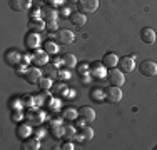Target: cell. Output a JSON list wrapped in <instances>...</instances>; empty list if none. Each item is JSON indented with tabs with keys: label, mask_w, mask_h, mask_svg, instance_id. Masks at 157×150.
I'll return each mask as SVG.
<instances>
[{
	"label": "cell",
	"mask_w": 157,
	"mask_h": 150,
	"mask_svg": "<svg viewBox=\"0 0 157 150\" xmlns=\"http://www.w3.org/2000/svg\"><path fill=\"white\" fill-rule=\"evenodd\" d=\"M59 13H60V15H63V17H70V15H72V12H70V10L67 9V7H60V10H59Z\"/></svg>",
	"instance_id": "obj_43"
},
{
	"label": "cell",
	"mask_w": 157,
	"mask_h": 150,
	"mask_svg": "<svg viewBox=\"0 0 157 150\" xmlns=\"http://www.w3.org/2000/svg\"><path fill=\"white\" fill-rule=\"evenodd\" d=\"M22 62L30 63L32 62V54H24V55H22Z\"/></svg>",
	"instance_id": "obj_46"
},
{
	"label": "cell",
	"mask_w": 157,
	"mask_h": 150,
	"mask_svg": "<svg viewBox=\"0 0 157 150\" xmlns=\"http://www.w3.org/2000/svg\"><path fill=\"white\" fill-rule=\"evenodd\" d=\"M77 115H78V110L74 107H67L62 110V118L63 120H75Z\"/></svg>",
	"instance_id": "obj_24"
},
{
	"label": "cell",
	"mask_w": 157,
	"mask_h": 150,
	"mask_svg": "<svg viewBox=\"0 0 157 150\" xmlns=\"http://www.w3.org/2000/svg\"><path fill=\"white\" fill-rule=\"evenodd\" d=\"M48 57H50V55H48L45 50H39V48H37L32 54V62L35 63L37 67H44L48 63Z\"/></svg>",
	"instance_id": "obj_12"
},
{
	"label": "cell",
	"mask_w": 157,
	"mask_h": 150,
	"mask_svg": "<svg viewBox=\"0 0 157 150\" xmlns=\"http://www.w3.org/2000/svg\"><path fill=\"white\" fill-rule=\"evenodd\" d=\"M5 62L9 63L10 67H15L22 62V54L17 48H9V50L5 52Z\"/></svg>",
	"instance_id": "obj_9"
},
{
	"label": "cell",
	"mask_w": 157,
	"mask_h": 150,
	"mask_svg": "<svg viewBox=\"0 0 157 150\" xmlns=\"http://www.w3.org/2000/svg\"><path fill=\"white\" fill-rule=\"evenodd\" d=\"M44 50L48 55H55V54H59V45L55 42H52V40H47V42H44Z\"/></svg>",
	"instance_id": "obj_26"
},
{
	"label": "cell",
	"mask_w": 157,
	"mask_h": 150,
	"mask_svg": "<svg viewBox=\"0 0 157 150\" xmlns=\"http://www.w3.org/2000/svg\"><path fill=\"white\" fill-rule=\"evenodd\" d=\"M22 102H24V107H27V108H33V107H37L35 97L25 95V97H22Z\"/></svg>",
	"instance_id": "obj_34"
},
{
	"label": "cell",
	"mask_w": 157,
	"mask_h": 150,
	"mask_svg": "<svg viewBox=\"0 0 157 150\" xmlns=\"http://www.w3.org/2000/svg\"><path fill=\"white\" fill-rule=\"evenodd\" d=\"M90 97H92L94 102H104V100H105V92H104L102 88H94L90 93Z\"/></svg>",
	"instance_id": "obj_28"
},
{
	"label": "cell",
	"mask_w": 157,
	"mask_h": 150,
	"mask_svg": "<svg viewBox=\"0 0 157 150\" xmlns=\"http://www.w3.org/2000/svg\"><path fill=\"white\" fill-rule=\"evenodd\" d=\"M102 63L107 67V69H115V67L119 65V57H117V54H114V52L105 54V55H104V58H102Z\"/></svg>",
	"instance_id": "obj_19"
},
{
	"label": "cell",
	"mask_w": 157,
	"mask_h": 150,
	"mask_svg": "<svg viewBox=\"0 0 157 150\" xmlns=\"http://www.w3.org/2000/svg\"><path fill=\"white\" fill-rule=\"evenodd\" d=\"M78 115L87 120V123H89V122H94V120H95V110H94L92 107H89V105L78 108Z\"/></svg>",
	"instance_id": "obj_22"
},
{
	"label": "cell",
	"mask_w": 157,
	"mask_h": 150,
	"mask_svg": "<svg viewBox=\"0 0 157 150\" xmlns=\"http://www.w3.org/2000/svg\"><path fill=\"white\" fill-rule=\"evenodd\" d=\"M70 75H72V73H70V69L63 67V69H59V72H57V78L63 82V80H69V78H70Z\"/></svg>",
	"instance_id": "obj_33"
},
{
	"label": "cell",
	"mask_w": 157,
	"mask_h": 150,
	"mask_svg": "<svg viewBox=\"0 0 157 150\" xmlns=\"http://www.w3.org/2000/svg\"><path fill=\"white\" fill-rule=\"evenodd\" d=\"M69 3H72V5H75V3H78V0H67Z\"/></svg>",
	"instance_id": "obj_47"
},
{
	"label": "cell",
	"mask_w": 157,
	"mask_h": 150,
	"mask_svg": "<svg viewBox=\"0 0 157 150\" xmlns=\"http://www.w3.org/2000/svg\"><path fill=\"white\" fill-rule=\"evenodd\" d=\"M22 148L24 150H39L40 148V138L29 137L25 140H22Z\"/></svg>",
	"instance_id": "obj_21"
},
{
	"label": "cell",
	"mask_w": 157,
	"mask_h": 150,
	"mask_svg": "<svg viewBox=\"0 0 157 150\" xmlns=\"http://www.w3.org/2000/svg\"><path fill=\"white\" fill-rule=\"evenodd\" d=\"M40 78H42V70H40L39 67H30L29 72L25 73V80L30 85H39Z\"/></svg>",
	"instance_id": "obj_10"
},
{
	"label": "cell",
	"mask_w": 157,
	"mask_h": 150,
	"mask_svg": "<svg viewBox=\"0 0 157 150\" xmlns=\"http://www.w3.org/2000/svg\"><path fill=\"white\" fill-rule=\"evenodd\" d=\"M77 9L78 12L82 13H94L97 9H99V0H78L77 3Z\"/></svg>",
	"instance_id": "obj_4"
},
{
	"label": "cell",
	"mask_w": 157,
	"mask_h": 150,
	"mask_svg": "<svg viewBox=\"0 0 157 150\" xmlns=\"http://www.w3.org/2000/svg\"><path fill=\"white\" fill-rule=\"evenodd\" d=\"M27 27L30 32H42V30H45V20H42V18H30L27 24Z\"/></svg>",
	"instance_id": "obj_20"
},
{
	"label": "cell",
	"mask_w": 157,
	"mask_h": 150,
	"mask_svg": "<svg viewBox=\"0 0 157 150\" xmlns=\"http://www.w3.org/2000/svg\"><path fill=\"white\" fill-rule=\"evenodd\" d=\"M139 70L144 77H155L157 75V63L152 60H144L139 65Z\"/></svg>",
	"instance_id": "obj_6"
},
{
	"label": "cell",
	"mask_w": 157,
	"mask_h": 150,
	"mask_svg": "<svg viewBox=\"0 0 157 150\" xmlns=\"http://www.w3.org/2000/svg\"><path fill=\"white\" fill-rule=\"evenodd\" d=\"M55 40H59V42L63 43V45H69V43L74 42V32L72 30H65V28L57 30V32H55Z\"/></svg>",
	"instance_id": "obj_13"
},
{
	"label": "cell",
	"mask_w": 157,
	"mask_h": 150,
	"mask_svg": "<svg viewBox=\"0 0 157 150\" xmlns=\"http://www.w3.org/2000/svg\"><path fill=\"white\" fill-rule=\"evenodd\" d=\"M105 69H107V67L102 63V60H100V62H92V63H90V75H92V78L99 80V78L107 77Z\"/></svg>",
	"instance_id": "obj_7"
},
{
	"label": "cell",
	"mask_w": 157,
	"mask_h": 150,
	"mask_svg": "<svg viewBox=\"0 0 157 150\" xmlns=\"http://www.w3.org/2000/svg\"><path fill=\"white\" fill-rule=\"evenodd\" d=\"M42 17L45 18V22L47 20H57V17H59V10L55 9V7H52V5H44L42 7Z\"/></svg>",
	"instance_id": "obj_17"
},
{
	"label": "cell",
	"mask_w": 157,
	"mask_h": 150,
	"mask_svg": "<svg viewBox=\"0 0 157 150\" xmlns=\"http://www.w3.org/2000/svg\"><path fill=\"white\" fill-rule=\"evenodd\" d=\"M63 97H65V99H74V97H75V92H74L72 88H67V92L63 93Z\"/></svg>",
	"instance_id": "obj_44"
},
{
	"label": "cell",
	"mask_w": 157,
	"mask_h": 150,
	"mask_svg": "<svg viewBox=\"0 0 157 150\" xmlns=\"http://www.w3.org/2000/svg\"><path fill=\"white\" fill-rule=\"evenodd\" d=\"M40 35L39 32H29L27 35H25V45H27V48H32V50H37L40 45Z\"/></svg>",
	"instance_id": "obj_14"
},
{
	"label": "cell",
	"mask_w": 157,
	"mask_h": 150,
	"mask_svg": "<svg viewBox=\"0 0 157 150\" xmlns=\"http://www.w3.org/2000/svg\"><path fill=\"white\" fill-rule=\"evenodd\" d=\"M62 67H67V69H75L77 67V57L74 54H63L62 55Z\"/></svg>",
	"instance_id": "obj_23"
},
{
	"label": "cell",
	"mask_w": 157,
	"mask_h": 150,
	"mask_svg": "<svg viewBox=\"0 0 157 150\" xmlns=\"http://www.w3.org/2000/svg\"><path fill=\"white\" fill-rule=\"evenodd\" d=\"M62 2H63V0H47V3H48V5H52V7H60Z\"/></svg>",
	"instance_id": "obj_45"
},
{
	"label": "cell",
	"mask_w": 157,
	"mask_h": 150,
	"mask_svg": "<svg viewBox=\"0 0 157 150\" xmlns=\"http://www.w3.org/2000/svg\"><path fill=\"white\" fill-rule=\"evenodd\" d=\"M59 148H62V150H74V148H75V145H74V140H67V138H65V142H62V145Z\"/></svg>",
	"instance_id": "obj_37"
},
{
	"label": "cell",
	"mask_w": 157,
	"mask_h": 150,
	"mask_svg": "<svg viewBox=\"0 0 157 150\" xmlns=\"http://www.w3.org/2000/svg\"><path fill=\"white\" fill-rule=\"evenodd\" d=\"M69 18H70V24L77 28L84 27V25L87 24V15L82 13V12H72V15H70Z\"/></svg>",
	"instance_id": "obj_15"
},
{
	"label": "cell",
	"mask_w": 157,
	"mask_h": 150,
	"mask_svg": "<svg viewBox=\"0 0 157 150\" xmlns=\"http://www.w3.org/2000/svg\"><path fill=\"white\" fill-rule=\"evenodd\" d=\"M57 67L55 65H50V67H45V73H47V77H57Z\"/></svg>",
	"instance_id": "obj_40"
},
{
	"label": "cell",
	"mask_w": 157,
	"mask_h": 150,
	"mask_svg": "<svg viewBox=\"0 0 157 150\" xmlns=\"http://www.w3.org/2000/svg\"><path fill=\"white\" fill-rule=\"evenodd\" d=\"M47 105H48V108L50 110H59L60 108V105H62V102H60V99H54V97H50V99H47V102H45Z\"/></svg>",
	"instance_id": "obj_31"
},
{
	"label": "cell",
	"mask_w": 157,
	"mask_h": 150,
	"mask_svg": "<svg viewBox=\"0 0 157 150\" xmlns=\"http://www.w3.org/2000/svg\"><path fill=\"white\" fill-rule=\"evenodd\" d=\"M30 18H40L42 17V7H35V9L30 10Z\"/></svg>",
	"instance_id": "obj_39"
},
{
	"label": "cell",
	"mask_w": 157,
	"mask_h": 150,
	"mask_svg": "<svg viewBox=\"0 0 157 150\" xmlns=\"http://www.w3.org/2000/svg\"><path fill=\"white\" fill-rule=\"evenodd\" d=\"M15 133H17V137L20 138V140H25V138H29L30 133H33V132H32V127L29 125V123H18Z\"/></svg>",
	"instance_id": "obj_18"
},
{
	"label": "cell",
	"mask_w": 157,
	"mask_h": 150,
	"mask_svg": "<svg viewBox=\"0 0 157 150\" xmlns=\"http://www.w3.org/2000/svg\"><path fill=\"white\" fill-rule=\"evenodd\" d=\"M85 123H87V120H85L84 117H80V115H78V118H75V125H77V129H80V127H84Z\"/></svg>",
	"instance_id": "obj_42"
},
{
	"label": "cell",
	"mask_w": 157,
	"mask_h": 150,
	"mask_svg": "<svg viewBox=\"0 0 157 150\" xmlns=\"http://www.w3.org/2000/svg\"><path fill=\"white\" fill-rule=\"evenodd\" d=\"M104 92H105V100L109 103H119L122 100V90H121V87L110 85V87H107Z\"/></svg>",
	"instance_id": "obj_3"
},
{
	"label": "cell",
	"mask_w": 157,
	"mask_h": 150,
	"mask_svg": "<svg viewBox=\"0 0 157 150\" xmlns=\"http://www.w3.org/2000/svg\"><path fill=\"white\" fill-rule=\"evenodd\" d=\"M44 135H45V129H42V127H39V129H35V130H33V137L42 138Z\"/></svg>",
	"instance_id": "obj_41"
},
{
	"label": "cell",
	"mask_w": 157,
	"mask_h": 150,
	"mask_svg": "<svg viewBox=\"0 0 157 150\" xmlns=\"http://www.w3.org/2000/svg\"><path fill=\"white\" fill-rule=\"evenodd\" d=\"M67 92V87L63 82H57V84H54V87H52V93H57V95H63V93Z\"/></svg>",
	"instance_id": "obj_32"
},
{
	"label": "cell",
	"mask_w": 157,
	"mask_h": 150,
	"mask_svg": "<svg viewBox=\"0 0 157 150\" xmlns=\"http://www.w3.org/2000/svg\"><path fill=\"white\" fill-rule=\"evenodd\" d=\"M54 87V78L52 77H42L39 82V88L40 90H52Z\"/></svg>",
	"instance_id": "obj_27"
},
{
	"label": "cell",
	"mask_w": 157,
	"mask_h": 150,
	"mask_svg": "<svg viewBox=\"0 0 157 150\" xmlns=\"http://www.w3.org/2000/svg\"><path fill=\"white\" fill-rule=\"evenodd\" d=\"M9 5L13 12H27L32 7V0H9Z\"/></svg>",
	"instance_id": "obj_11"
},
{
	"label": "cell",
	"mask_w": 157,
	"mask_h": 150,
	"mask_svg": "<svg viewBox=\"0 0 157 150\" xmlns=\"http://www.w3.org/2000/svg\"><path fill=\"white\" fill-rule=\"evenodd\" d=\"M9 107L12 108V110H22V107H24V102H22L20 97H12V99L9 100Z\"/></svg>",
	"instance_id": "obj_29"
},
{
	"label": "cell",
	"mask_w": 157,
	"mask_h": 150,
	"mask_svg": "<svg viewBox=\"0 0 157 150\" xmlns=\"http://www.w3.org/2000/svg\"><path fill=\"white\" fill-rule=\"evenodd\" d=\"M75 135H77V129L74 125H63V138L75 140Z\"/></svg>",
	"instance_id": "obj_25"
},
{
	"label": "cell",
	"mask_w": 157,
	"mask_h": 150,
	"mask_svg": "<svg viewBox=\"0 0 157 150\" xmlns=\"http://www.w3.org/2000/svg\"><path fill=\"white\" fill-rule=\"evenodd\" d=\"M77 73H78V75H87V73H90V65H89L87 62H82L80 65H78V69H77Z\"/></svg>",
	"instance_id": "obj_35"
},
{
	"label": "cell",
	"mask_w": 157,
	"mask_h": 150,
	"mask_svg": "<svg viewBox=\"0 0 157 150\" xmlns=\"http://www.w3.org/2000/svg\"><path fill=\"white\" fill-rule=\"evenodd\" d=\"M45 28L48 32H57V20H47L45 22Z\"/></svg>",
	"instance_id": "obj_38"
},
{
	"label": "cell",
	"mask_w": 157,
	"mask_h": 150,
	"mask_svg": "<svg viewBox=\"0 0 157 150\" xmlns=\"http://www.w3.org/2000/svg\"><path fill=\"white\" fill-rule=\"evenodd\" d=\"M94 138V130L90 127L84 125L80 129H77V135H75V142L77 144H85V142H90Z\"/></svg>",
	"instance_id": "obj_5"
},
{
	"label": "cell",
	"mask_w": 157,
	"mask_h": 150,
	"mask_svg": "<svg viewBox=\"0 0 157 150\" xmlns=\"http://www.w3.org/2000/svg\"><path fill=\"white\" fill-rule=\"evenodd\" d=\"M107 78H109L110 85H115V87H122L124 82H125L124 72H122L121 69H109V72H107Z\"/></svg>",
	"instance_id": "obj_2"
},
{
	"label": "cell",
	"mask_w": 157,
	"mask_h": 150,
	"mask_svg": "<svg viewBox=\"0 0 157 150\" xmlns=\"http://www.w3.org/2000/svg\"><path fill=\"white\" fill-rule=\"evenodd\" d=\"M119 67H121L122 72H127L130 73L134 69H136V58L132 57V55H125V57H121L119 58Z\"/></svg>",
	"instance_id": "obj_8"
},
{
	"label": "cell",
	"mask_w": 157,
	"mask_h": 150,
	"mask_svg": "<svg viewBox=\"0 0 157 150\" xmlns=\"http://www.w3.org/2000/svg\"><path fill=\"white\" fill-rule=\"evenodd\" d=\"M13 69H15V73H17V75H20V77H25V73L29 72V69H30V67H29V63L20 62L18 65L13 67Z\"/></svg>",
	"instance_id": "obj_30"
},
{
	"label": "cell",
	"mask_w": 157,
	"mask_h": 150,
	"mask_svg": "<svg viewBox=\"0 0 157 150\" xmlns=\"http://www.w3.org/2000/svg\"><path fill=\"white\" fill-rule=\"evenodd\" d=\"M10 117H12L13 122H20V120H24L25 118V114H24V110H12V114H10Z\"/></svg>",
	"instance_id": "obj_36"
},
{
	"label": "cell",
	"mask_w": 157,
	"mask_h": 150,
	"mask_svg": "<svg viewBox=\"0 0 157 150\" xmlns=\"http://www.w3.org/2000/svg\"><path fill=\"white\" fill-rule=\"evenodd\" d=\"M25 120L29 123H35V125H40V123L45 120V112L40 110V108L33 107V108H29V112L25 114Z\"/></svg>",
	"instance_id": "obj_1"
},
{
	"label": "cell",
	"mask_w": 157,
	"mask_h": 150,
	"mask_svg": "<svg viewBox=\"0 0 157 150\" xmlns=\"http://www.w3.org/2000/svg\"><path fill=\"white\" fill-rule=\"evenodd\" d=\"M140 39H142V42H144V43H147V45H152V43L155 42L157 35H155L154 28H149V27H145V28H142V30H140Z\"/></svg>",
	"instance_id": "obj_16"
}]
</instances>
